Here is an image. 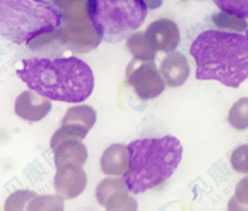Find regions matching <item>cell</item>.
<instances>
[{
	"mask_svg": "<svg viewBox=\"0 0 248 211\" xmlns=\"http://www.w3.org/2000/svg\"><path fill=\"white\" fill-rule=\"evenodd\" d=\"M16 70L18 78L31 90L50 100L77 103L86 100L94 86L89 65L74 56L51 59H24Z\"/></svg>",
	"mask_w": 248,
	"mask_h": 211,
	"instance_id": "6da1fadb",
	"label": "cell"
},
{
	"mask_svg": "<svg viewBox=\"0 0 248 211\" xmlns=\"http://www.w3.org/2000/svg\"><path fill=\"white\" fill-rule=\"evenodd\" d=\"M189 52L197 80H216L236 88L248 79V29L244 33L204 31L193 41Z\"/></svg>",
	"mask_w": 248,
	"mask_h": 211,
	"instance_id": "7a4b0ae2",
	"label": "cell"
},
{
	"mask_svg": "<svg viewBox=\"0 0 248 211\" xmlns=\"http://www.w3.org/2000/svg\"><path fill=\"white\" fill-rule=\"evenodd\" d=\"M128 169L123 179L128 190L139 194L168 179L180 165L183 149L176 137L136 140L128 144Z\"/></svg>",
	"mask_w": 248,
	"mask_h": 211,
	"instance_id": "3957f363",
	"label": "cell"
},
{
	"mask_svg": "<svg viewBox=\"0 0 248 211\" xmlns=\"http://www.w3.org/2000/svg\"><path fill=\"white\" fill-rule=\"evenodd\" d=\"M62 16L50 4L32 0H0V32L6 40L28 44L61 24Z\"/></svg>",
	"mask_w": 248,
	"mask_h": 211,
	"instance_id": "277c9868",
	"label": "cell"
},
{
	"mask_svg": "<svg viewBox=\"0 0 248 211\" xmlns=\"http://www.w3.org/2000/svg\"><path fill=\"white\" fill-rule=\"evenodd\" d=\"M88 13L102 39L119 42L144 23L148 14L144 0H89Z\"/></svg>",
	"mask_w": 248,
	"mask_h": 211,
	"instance_id": "5b68a950",
	"label": "cell"
},
{
	"mask_svg": "<svg viewBox=\"0 0 248 211\" xmlns=\"http://www.w3.org/2000/svg\"><path fill=\"white\" fill-rule=\"evenodd\" d=\"M125 77L127 82L142 100L155 98L165 89V82L152 60L133 59L126 67Z\"/></svg>",
	"mask_w": 248,
	"mask_h": 211,
	"instance_id": "8992f818",
	"label": "cell"
},
{
	"mask_svg": "<svg viewBox=\"0 0 248 211\" xmlns=\"http://www.w3.org/2000/svg\"><path fill=\"white\" fill-rule=\"evenodd\" d=\"M82 166L63 164L56 167L54 187L57 193L64 199L74 198L80 195L87 183V176Z\"/></svg>",
	"mask_w": 248,
	"mask_h": 211,
	"instance_id": "52a82bcc",
	"label": "cell"
},
{
	"mask_svg": "<svg viewBox=\"0 0 248 211\" xmlns=\"http://www.w3.org/2000/svg\"><path fill=\"white\" fill-rule=\"evenodd\" d=\"M76 139L63 141L51 148L56 167L63 164L82 166L87 159V149L81 142Z\"/></svg>",
	"mask_w": 248,
	"mask_h": 211,
	"instance_id": "ba28073f",
	"label": "cell"
},
{
	"mask_svg": "<svg viewBox=\"0 0 248 211\" xmlns=\"http://www.w3.org/2000/svg\"><path fill=\"white\" fill-rule=\"evenodd\" d=\"M160 71L164 82L171 87L182 86L190 74V67L183 55L173 54L167 57L161 63Z\"/></svg>",
	"mask_w": 248,
	"mask_h": 211,
	"instance_id": "9c48e42d",
	"label": "cell"
},
{
	"mask_svg": "<svg viewBox=\"0 0 248 211\" xmlns=\"http://www.w3.org/2000/svg\"><path fill=\"white\" fill-rule=\"evenodd\" d=\"M230 124L238 130L248 127V97L239 98L231 108L228 118Z\"/></svg>",
	"mask_w": 248,
	"mask_h": 211,
	"instance_id": "30bf717a",
	"label": "cell"
},
{
	"mask_svg": "<svg viewBox=\"0 0 248 211\" xmlns=\"http://www.w3.org/2000/svg\"><path fill=\"white\" fill-rule=\"evenodd\" d=\"M223 12L239 18L248 19V0H212Z\"/></svg>",
	"mask_w": 248,
	"mask_h": 211,
	"instance_id": "8fae6325",
	"label": "cell"
},
{
	"mask_svg": "<svg viewBox=\"0 0 248 211\" xmlns=\"http://www.w3.org/2000/svg\"><path fill=\"white\" fill-rule=\"evenodd\" d=\"M228 207L230 211H248V176L237 183Z\"/></svg>",
	"mask_w": 248,
	"mask_h": 211,
	"instance_id": "7c38bea8",
	"label": "cell"
},
{
	"mask_svg": "<svg viewBox=\"0 0 248 211\" xmlns=\"http://www.w3.org/2000/svg\"><path fill=\"white\" fill-rule=\"evenodd\" d=\"M36 195L33 192L29 190H18L11 194L4 205L5 211H21L25 204Z\"/></svg>",
	"mask_w": 248,
	"mask_h": 211,
	"instance_id": "4fadbf2b",
	"label": "cell"
},
{
	"mask_svg": "<svg viewBox=\"0 0 248 211\" xmlns=\"http://www.w3.org/2000/svg\"><path fill=\"white\" fill-rule=\"evenodd\" d=\"M230 162L232 168L241 173H248V144H243L232 152Z\"/></svg>",
	"mask_w": 248,
	"mask_h": 211,
	"instance_id": "5bb4252c",
	"label": "cell"
},
{
	"mask_svg": "<svg viewBox=\"0 0 248 211\" xmlns=\"http://www.w3.org/2000/svg\"><path fill=\"white\" fill-rule=\"evenodd\" d=\"M62 197L59 196H39L35 198L34 199L29 202L28 205L29 208L27 209L28 210H40V207L46 206H63L62 202L54 203L62 201Z\"/></svg>",
	"mask_w": 248,
	"mask_h": 211,
	"instance_id": "9a60e30c",
	"label": "cell"
},
{
	"mask_svg": "<svg viewBox=\"0 0 248 211\" xmlns=\"http://www.w3.org/2000/svg\"><path fill=\"white\" fill-rule=\"evenodd\" d=\"M34 1L37 2H40L43 3H46V4H50L51 2L53 0H33Z\"/></svg>",
	"mask_w": 248,
	"mask_h": 211,
	"instance_id": "2e32d148",
	"label": "cell"
}]
</instances>
